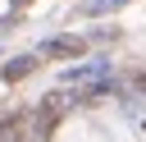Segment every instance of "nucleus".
<instances>
[{
  "label": "nucleus",
  "mask_w": 146,
  "mask_h": 142,
  "mask_svg": "<svg viewBox=\"0 0 146 142\" xmlns=\"http://www.w3.org/2000/svg\"><path fill=\"white\" fill-rule=\"evenodd\" d=\"M55 124H59V96H50V101H41V105L32 110V124H27V133L41 142V137H50V133H55Z\"/></svg>",
  "instance_id": "obj_1"
},
{
  "label": "nucleus",
  "mask_w": 146,
  "mask_h": 142,
  "mask_svg": "<svg viewBox=\"0 0 146 142\" xmlns=\"http://www.w3.org/2000/svg\"><path fill=\"white\" fill-rule=\"evenodd\" d=\"M82 50H87L82 37H50V41H46V55H50V60H78Z\"/></svg>",
  "instance_id": "obj_2"
},
{
  "label": "nucleus",
  "mask_w": 146,
  "mask_h": 142,
  "mask_svg": "<svg viewBox=\"0 0 146 142\" xmlns=\"http://www.w3.org/2000/svg\"><path fill=\"white\" fill-rule=\"evenodd\" d=\"M32 64H36L32 55H18V60H9V64H5V82H18V78H27V73H32Z\"/></svg>",
  "instance_id": "obj_3"
},
{
  "label": "nucleus",
  "mask_w": 146,
  "mask_h": 142,
  "mask_svg": "<svg viewBox=\"0 0 146 142\" xmlns=\"http://www.w3.org/2000/svg\"><path fill=\"white\" fill-rule=\"evenodd\" d=\"M100 73H105V64H78L64 73V82H82V78H100Z\"/></svg>",
  "instance_id": "obj_4"
},
{
  "label": "nucleus",
  "mask_w": 146,
  "mask_h": 142,
  "mask_svg": "<svg viewBox=\"0 0 146 142\" xmlns=\"http://www.w3.org/2000/svg\"><path fill=\"white\" fill-rule=\"evenodd\" d=\"M119 5H128V0H87L82 14H110V9H119Z\"/></svg>",
  "instance_id": "obj_5"
},
{
  "label": "nucleus",
  "mask_w": 146,
  "mask_h": 142,
  "mask_svg": "<svg viewBox=\"0 0 146 142\" xmlns=\"http://www.w3.org/2000/svg\"><path fill=\"white\" fill-rule=\"evenodd\" d=\"M18 128H23V119H14V115H9V119H0V137H14Z\"/></svg>",
  "instance_id": "obj_6"
}]
</instances>
